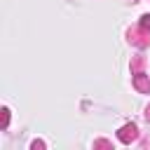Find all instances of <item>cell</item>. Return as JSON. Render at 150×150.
<instances>
[{
	"mask_svg": "<svg viewBox=\"0 0 150 150\" xmlns=\"http://www.w3.org/2000/svg\"><path fill=\"white\" fill-rule=\"evenodd\" d=\"M117 136H120V141H122V143H131V141L138 136V129H136V124H124V127L120 129V134H117Z\"/></svg>",
	"mask_w": 150,
	"mask_h": 150,
	"instance_id": "1",
	"label": "cell"
},
{
	"mask_svg": "<svg viewBox=\"0 0 150 150\" xmlns=\"http://www.w3.org/2000/svg\"><path fill=\"white\" fill-rule=\"evenodd\" d=\"M134 84H136V89H138V91H143V94H148V91H150V82H148V77H145L143 73H138V70H136Z\"/></svg>",
	"mask_w": 150,
	"mask_h": 150,
	"instance_id": "2",
	"label": "cell"
},
{
	"mask_svg": "<svg viewBox=\"0 0 150 150\" xmlns=\"http://www.w3.org/2000/svg\"><path fill=\"white\" fill-rule=\"evenodd\" d=\"M141 28H143V30H150V14L141 16Z\"/></svg>",
	"mask_w": 150,
	"mask_h": 150,
	"instance_id": "3",
	"label": "cell"
},
{
	"mask_svg": "<svg viewBox=\"0 0 150 150\" xmlns=\"http://www.w3.org/2000/svg\"><path fill=\"white\" fill-rule=\"evenodd\" d=\"M7 122H9V110L5 108V110H2V129L7 127Z\"/></svg>",
	"mask_w": 150,
	"mask_h": 150,
	"instance_id": "4",
	"label": "cell"
},
{
	"mask_svg": "<svg viewBox=\"0 0 150 150\" xmlns=\"http://www.w3.org/2000/svg\"><path fill=\"white\" fill-rule=\"evenodd\" d=\"M145 117H148V122H150V108H148V112H145Z\"/></svg>",
	"mask_w": 150,
	"mask_h": 150,
	"instance_id": "5",
	"label": "cell"
}]
</instances>
